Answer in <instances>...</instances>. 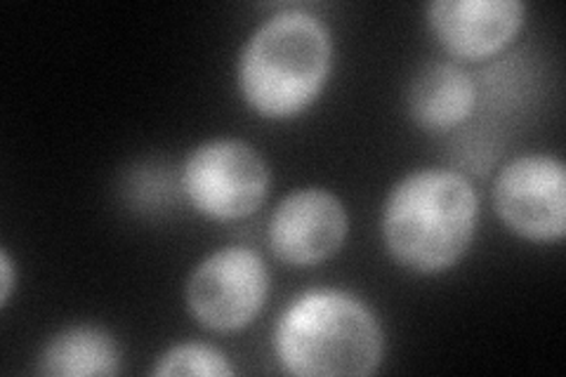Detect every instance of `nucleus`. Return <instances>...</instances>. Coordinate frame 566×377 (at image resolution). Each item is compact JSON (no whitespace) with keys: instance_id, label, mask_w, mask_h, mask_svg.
I'll return each instance as SVG.
<instances>
[{"instance_id":"1a4fd4ad","label":"nucleus","mask_w":566,"mask_h":377,"mask_svg":"<svg viewBox=\"0 0 566 377\" xmlns=\"http://www.w3.org/2000/svg\"><path fill=\"white\" fill-rule=\"evenodd\" d=\"M406 102H409L411 118L422 130L447 133L472 116L476 83L463 66L434 62L418 71Z\"/></svg>"},{"instance_id":"0eeeda50","label":"nucleus","mask_w":566,"mask_h":377,"mask_svg":"<svg viewBox=\"0 0 566 377\" xmlns=\"http://www.w3.org/2000/svg\"><path fill=\"white\" fill-rule=\"evenodd\" d=\"M349 218L338 196L318 189H295L272 212L268 239L276 260L291 266H314L343 248Z\"/></svg>"},{"instance_id":"6e6552de","label":"nucleus","mask_w":566,"mask_h":377,"mask_svg":"<svg viewBox=\"0 0 566 377\" xmlns=\"http://www.w3.org/2000/svg\"><path fill=\"white\" fill-rule=\"evenodd\" d=\"M524 14L520 0H434L428 24L449 55L480 62L512 43Z\"/></svg>"},{"instance_id":"39448f33","label":"nucleus","mask_w":566,"mask_h":377,"mask_svg":"<svg viewBox=\"0 0 566 377\" xmlns=\"http://www.w3.org/2000/svg\"><path fill=\"white\" fill-rule=\"evenodd\" d=\"M270 266L255 250L220 248L191 272L187 307L203 328L234 333L258 318L270 297Z\"/></svg>"},{"instance_id":"f8f14e48","label":"nucleus","mask_w":566,"mask_h":377,"mask_svg":"<svg viewBox=\"0 0 566 377\" xmlns=\"http://www.w3.org/2000/svg\"><path fill=\"white\" fill-rule=\"evenodd\" d=\"M12 291H14V264L8 255V250H3V253H0V307H8Z\"/></svg>"},{"instance_id":"f03ea898","label":"nucleus","mask_w":566,"mask_h":377,"mask_svg":"<svg viewBox=\"0 0 566 377\" xmlns=\"http://www.w3.org/2000/svg\"><path fill=\"white\" fill-rule=\"evenodd\" d=\"M333 69L328 27L305 10H286L260 24L241 50L237 81L253 112L295 118L316 102Z\"/></svg>"},{"instance_id":"423d86ee","label":"nucleus","mask_w":566,"mask_h":377,"mask_svg":"<svg viewBox=\"0 0 566 377\" xmlns=\"http://www.w3.org/2000/svg\"><path fill=\"white\" fill-rule=\"evenodd\" d=\"M493 206L505 227L536 243L559 241L566 231V168L553 154L520 156L499 172Z\"/></svg>"},{"instance_id":"f257e3e1","label":"nucleus","mask_w":566,"mask_h":377,"mask_svg":"<svg viewBox=\"0 0 566 377\" xmlns=\"http://www.w3.org/2000/svg\"><path fill=\"white\" fill-rule=\"evenodd\" d=\"M480 222V196L465 175L424 168L401 177L382 206V241L397 264L441 274L460 262Z\"/></svg>"},{"instance_id":"20e7f679","label":"nucleus","mask_w":566,"mask_h":377,"mask_svg":"<svg viewBox=\"0 0 566 377\" xmlns=\"http://www.w3.org/2000/svg\"><path fill=\"white\" fill-rule=\"evenodd\" d=\"M180 182L193 210L218 222H237L268 201L272 172L253 145L218 137L189 154Z\"/></svg>"},{"instance_id":"9b49d317","label":"nucleus","mask_w":566,"mask_h":377,"mask_svg":"<svg viewBox=\"0 0 566 377\" xmlns=\"http://www.w3.org/2000/svg\"><path fill=\"white\" fill-rule=\"evenodd\" d=\"M151 373L158 377H175V375L229 377L234 375V366L229 364V358L212 345L180 343L158 356Z\"/></svg>"},{"instance_id":"7ed1b4c3","label":"nucleus","mask_w":566,"mask_h":377,"mask_svg":"<svg viewBox=\"0 0 566 377\" xmlns=\"http://www.w3.org/2000/svg\"><path fill=\"white\" fill-rule=\"evenodd\" d=\"M274 352L279 364L297 377H364L378 370L385 335L361 297L314 289L281 314Z\"/></svg>"},{"instance_id":"9d476101","label":"nucleus","mask_w":566,"mask_h":377,"mask_svg":"<svg viewBox=\"0 0 566 377\" xmlns=\"http://www.w3.org/2000/svg\"><path fill=\"white\" fill-rule=\"evenodd\" d=\"M118 370L120 347L116 337L91 323L52 335L39 356V373L50 377H106Z\"/></svg>"}]
</instances>
